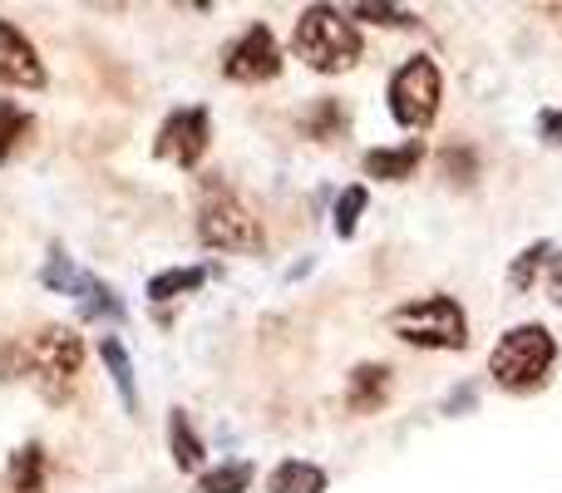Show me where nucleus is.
Returning a JSON list of instances; mask_svg holds the SVG:
<instances>
[{"label":"nucleus","instance_id":"10","mask_svg":"<svg viewBox=\"0 0 562 493\" xmlns=\"http://www.w3.org/2000/svg\"><path fill=\"white\" fill-rule=\"evenodd\" d=\"M0 85H15V89H40L45 85V65H40L35 45L0 15Z\"/></svg>","mask_w":562,"mask_h":493},{"label":"nucleus","instance_id":"4","mask_svg":"<svg viewBox=\"0 0 562 493\" xmlns=\"http://www.w3.org/2000/svg\"><path fill=\"white\" fill-rule=\"evenodd\" d=\"M390 330L409 346L425 350H464L469 346V321L454 296H419L390 316Z\"/></svg>","mask_w":562,"mask_h":493},{"label":"nucleus","instance_id":"8","mask_svg":"<svg viewBox=\"0 0 562 493\" xmlns=\"http://www.w3.org/2000/svg\"><path fill=\"white\" fill-rule=\"evenodd\" d=\"M277 69H281V49H277V35L267 25H247L223 55V75L237 79V85H262V79H272Z\"/></svg>","mask_w":562,"mask_h":493},{"label":"nucleus","instance_id":"26","mask_svg":"<svg viewBox=\"0 0 562 493\" xmlns=\"http://www.w3.org/2000/svg\"><path fill=\"white\" fill-rule=\"evenodd\" d=\"M469 405H474V390H454V395H449V415H459V410H469Z\"/></svg>","mask_w":562,"mask_h":493},{"label":"nucleus","instance_id":"15","mask_svg":"<svg viewBox=\"0 0 562 493\" xmlns=\"http://www.w3.org/2000/svg\"><path fill=\"white\" fill-rule=\"evenodd\" d=\"M301 134L316 138V144H330V138L346 134V109H340V99H316V104L301 114Z\"/></svg>","mask_w":562,"mask_h":493},{"label":"nucleus","instance_id":"14","mask_svg":"<svg viewBox=\"0 0 562 493\" xmlns=\"http://www.w3.org/2000/svg\"><path fill=\"white\" fill-rule=\"evenodd\" d=\"M49 484V455L40 445H25L10 459V489L15 493H45Z\"/></svg>","mask_w":562,"mask_h":493},{"label":"nucleus","instance_id":"17","mask_svg":"<svg viewBox=\"0 0 562 493\" xmlns=\"http://www.w3.org/2000/svg\"><path fill=\"white\" fill-rule=\"evenodd\" d=\"M168 445H173V464L178 469H198V464H203V439H198L193 419H188L183 410H173V415H168Z\"/></svg>","mask_w":562,"mask_h":493},{"label":"nucleus","instance_id":"21","mask_svg":"<svg viewBox=\"0 0 562 493\" xmlns=\"http://www.w3.org/2000/svg\"><path fill=\"white\" fill-rule=\"evenodd\" d=\"M553 257V243H533V247H524L518 251V261H514V271H508V281H514V291H528L533 287V277L543 271V261Z\"/></svg>","mask_w":562,"mask_h":493},{"label":"nucleus","instance_id":"25","mask_svg":"<svg viewBox=\"0 0 562 493\" xmlns=\"http://www.w3.org/2000/svg\"><path fill=\"white\" fill-rule=\"evenodd\" d=\"M538 134H543L548 144H562V109H543V114H538Z\"/></svg>","mask_w":562,"mask_h":493},{"label":"nucleus","instance_id":"27","mask_svg":"<svg viewBox=\"0 0 562 493\" xmlns=\"http://www.w3.org/2000/svg\"><path fill=\"white\" fill-rule=\"evenodd\" d=\"M553 301H558V306H562V257L553 261Z\"/></svg>","mask_w":562,"mask_h":493},{"label":"nucleus","instance_id":"12","mask_svg":"<svg viewBox=\"0 0 562 493\" xmlns=\"http://www.w3.org/2000/svg\"><path fill=\"white\" fill-rule=\"evenodd\" d=\"M419 158H425V144H419V138H409V144H400V148H370L366 173L385 178V183H400V178H409L419 168Z\"/></svg>","mask_w":562,"mask_h":493},{"label":"nucleus","instance_id":"9","mask_svg":"<svg viewBox=\"0 0 562 493\" xmlns=\"http://www.w3.org/2000/svg\"><path fill=\"white\" fill-rule=\"evenodd\" d=\"M207 138H213V124H207V109H178L168 114V124L158 128V158L178 168H193L198 158L207 154Z\"/></svg>","mask_w":562,"mask_h":493},{"label":"nucleus","instance_id":"7","mask_svg":"<svg viewBox=\"0 0 562 493\" xmlns=\"http://www.w3.org/2000/svg\"><path fill=\"white\" fill-rule=\"evenodd\" d=\"M40 277H45L49 291H65V296H75L79 311H85L89 321H124V301H119L99 277L79 271L75 261L65 257V251H49V261H45V271H40Z\"/></svg>","mask_w":562,"mask_h":493},{"label":"nucleus","instance_id":"18","mask_svg":"<svg viewBox=\"0 0 562 493\" xmlns=\"http://www.w3.org/2000/svg\"><path fill=\"white\" fill-rule=\"evenodd\" d=\"M207 281L203 267H173V271H158L154 281H148V296L154 301H173V296H188V291H198Z\"/></svg>","mask_w":562,"mask_h":493},{"label":"nucleus","instance_id":"24","mask_svg":"<svg viewBox=\"0 0 562 493\" xmlns=\"http://www.w3.org/2000/svg\"><path fill=\"white\" fill-rule=\"evenodd\" d=\"M350 15L356 20H375V25H415V15L409 10H400V5H350Z\"/></svg>","mask_w":562,"mask_h":493},{"label":"nucleus","instance_id":"13","mask_svg":"<svg viewBox=\"0 0 562 493\" xmlns=\"http://www.w3.org/2000/svg\"><path fill=\"white\" fill-rule=\"evenodd\" d=\"M99 356H104L109 376H114V390H119V400H124V410L134 415V410H138V390H134V360H128L124 340L104 336V340H99Z\"/></svg>","mask_w":562,"mask_h":493},{"label":"nucleus","instance_id":"22","mask_svg":"<svg viewBox=\"0 0 562 493\" xmlns=\"http://www.w3.org/2000/svg\"><path fill=\"white\" fill-rule=\"evenodd\" d=\"M366 188H346V193L336 198V233L340 237H350L356 233V223H360V213H366Z\"/></svg>","mask_w":562,"mask_h":493},{"label":"nucleus","instance_id":"19","mask_svg":"<svg viewBox=\"0 0 562 493\" xmlns=\"http://www.w3.org/2000/svg\"><path fill=\"white\" fill-rule=\"evenodd\" d=\"M30 128H35V124H30V114H25V109H15V104H10V99H5V104H0V164H5V158L15 154L20 144H25V134H30Z\"/></svg>","mask_w":562,"mask_h":493},{"label":"nucleus","instance_id":"5","mask_svg":"<svg viewBox=\"0 0 562 493\" xmlns=\"http://www.w3.org/2000/svg\"><path fill=\"white\" fill-rule=\"evenodd\" d=\"M198 237L213 251H257L262 247V223L257 213L227 188H207L203 208H198Z\"/></svg>","mask_w":562,"mask_h":493},{"label":"nucleus","instance_id":"3","mask_svg":"<svg viewBox=\"0 0 562 493\" xmlns=\"http://www.w3.org/2000/svg\"><path fill=\"white\" fill-rule=\"evenodd\" d=\"M558 360V340L548 326H514L488 356V370L504 390H538Z\"/></svg>","mask_w":562,"mask_h":493},{"label":"nucleus","instance_id":"2","mask_svg":"<svg viewBox=\"0 0 562 493\" xmlns=\"http://www.w3.org/2000/svg\"><path fill=\"white\" fill-rule=\"evenodd\" d=\"M291 45H296V55L306 59L311 69L340 75V69H350L360 59V30L350 25V20H340V10L311 5V10H301Z\"/></svg>","mask_w":562,"mask_h":493},{"label":"nucleus","instance_id":"11","mask_svg":"<svg viewBox=\"0 0 562 493\" xmlns=\"http://www.w3.org/2000/svg\"><path fill=\"white\" fill-rule=\"evenodd\" d=\"M390 400V370L375 366V360H366V366L350 370L346 380V410L350 415H370V410H380Z\"/></svg>","mask_w":562,"mask_h":493},{"label":"nucleus","instance_id":"1","mask_svg":"<svg viewBox=\"0 0 562 493\" xmlns=\"http://www.w3.org/2000/svg\"><path fill=\"white\" fill-rule=\"evenodd\" d=\"M20 376L49 400V405H65L79 390L85 376V340L69 326H45L20 346Z\"/></svg>","mask_w":562,"mask_h":493},{"label":"nucleus","instance_id":"20","mask_svg":"<svg viewBox=\"0 0 562 493\" xmlns=\"http://www.w3.org/2000/svg\"><path fill=\"white\" fill-rule=\"evenodd\" d=\"M247 484H252V464H223L213 469V474H203V484H198V493H247Z\"/></svg>","mask_w":562,"mask_h":493},{"label":"nucleus","instance_id":"23","mask_svg":"<svg viewBox=\"0 0 562 493\" xmlns=\"http://www.w3.org/2000/svg\"><path fill=\"white\" fill-rule=\"evenodd\" d=\"M445 178H454V183H474L479 164H474V148H445Z\"/></svg>","mask_w":562,"mask_h":493},{"label":"nucleus","instance_id":"16","mask_svg":"<svg viewBox=\"0 0 562 493\" xmlns=\"http://www.w3.org/2000/svg\"><path fill=\"white\" fill-rule=\"evenodd\" d=\"M267 489L272 493H326V474H321L316 464L286 459V464H277V474L267 479Z\"/></svg>","mask_w":562,"mask_h":493},{"label":"nucleus","instance_id":"6","mask_svg":"<svg viewBox=\"0 0 562 493\" xmlns=\"http://www.w3.org/2000/svg\"><path fill=\"white\" fill-rule=\"evenodd\" d=\"M390 114L405 128H429L439 114V69L435 59H409L400 65V75L390 79Z\"/></svg>","mask_w":562,"mask_h":493}]
</instances>
